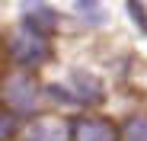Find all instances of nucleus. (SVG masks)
I'll return each instance as SVG.
<instances>
[{
    "instance_id": "nucleus-7",
    "label": "nucleus",
    "mask_w": 147,
    "mask_h": 141,
    "mask_svg": "<svg viewBox=\"0 0 147 141\" xmlns=\"http://www.w3.org/2000/svg\"><path fill=\"white\" fill-rule=\"evenodd\" d=\"M121 135H125V141H147V115H131Z\"/></svg>"
},
{
    "instance_id": "nucleus-3",
    "label": "nucleus",
    "mask_w": 147,
    "mask_h": 141,
    "mask_svg": "<svg viewBox=\"0 0 147 141\" xmlns=\"http://www.w3.org/2000/svg\"><path fill=\"white\" fill-rule=\"evenodd\" d=\"M70 138H74V128L58 115H38L26 128V141H70Z\"/></svg>"
},
{
    "instance_id": "nucleus-6",
    "label": "nucleus",
    "mask_w": 147,
    "mask_h": 141,
    "mask_svg": "<svg viewBox=\"0 0 147 141\" xmlns=\"http://www.w3.org/2000/svg\"><path fill=\"white\" fill-rule=\"evenodd\" d=\"M55 22H58V16H55V10L45 0H26V26H32V29L48 35L55 29Z\"/></svg>"
},
{
    "instance_id": "nucleus-1",
    "label": "nucleus",
    "mask_w": 147,
    "mask_h": 141,
    "mask_svg": "<svg viewBox=\"0 0 147 141\" xmlns=\"http://www.w3.org/2000/svg\"><path fill=\"white\" fill-rule=\"evenodd\" d=\"M48 52H51V48H48V35L38 32V29H32V26L19 29V32L10 39V55H13V61L22 64V67L42 64V61L48 58Z\"/></svg>"
},
{
    "instance_id": "nucleus-9",
    "label": "nucleus",
    "mask_w": 147,
    "mask_h": 141,
    "mask_svg": "<svg viewBox=\"0 0 147 141\" xmlns=\"http://www.w3.org/2000/svg\"><path fill=\"white\" fill-rule=\"evenodd\" d=\"M13 128H16L13 112H3V119H0V135H3V138H10V135H13Z\"/></svg>"
},
{
    "instance_id": "nucleus-2",
    "label": "nucleus",
    "mask_w": 147,
    "mask_h": 141,
    "mask_svg": "<svg viewBox=\"0 0 147 141\" xmlns=\"http://www.w3.org/2000/svg\"><path fill=\"white\" fill-rule=\"evenodd\" d=\"M3 100L13 112H29L38 103V90L29 77H10L7 87H3Z\"/></svg>"
},
{
    "instance_id": "nucleus-4",
    "label": "nucleus",
    "mask_w": 147,
    "mask_h": 141,
    "mask_svg": "<svg viewBox=\"0 0 147 141\" xmlns=\"http://www.w3.org/2000/svg\"><path fill=\"white\" fill-rule=\"evenodd\" d=\"M70 93H74V100L77 103H99L102 100V83L99 77H93L90 70H70Z\"/></svg>"
},
{
    "instance_id": "nucleus-8",
    "label": "nucleus",
    "mask_w": 147,
    "mask_h": 141,
    "mask_svg": "<svg viewBox=\"0 0 147 141\" xmlns=\"http://www.w3.org/2000/svg\"><path fill=\"white\" fill-rule=\"evenodd\" d=\"M77 13H83L90 22H99V0H77Z\"/></svg>"
},
{
    "instance_id": "nucleus-5",
    "label": "nucleus",
    "mask_w": 147,
    "mask_h": 141,
    "mask_svg": "<svg viewBox=\"0 0 147 141\" xmlns=\"http://www.w3.org/2000/svg\"><path fill=\"white\" fill-rule=\"evenodd\" d=\"M74 141H118V132L106 119H80L74 125Z\"/></svg>"
}]
</instances>
